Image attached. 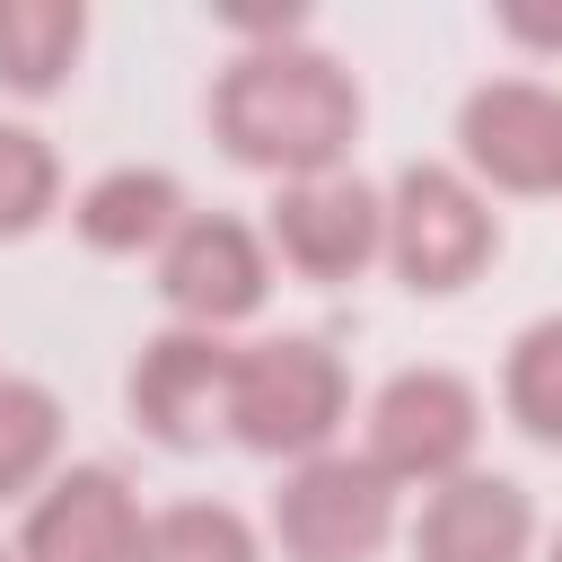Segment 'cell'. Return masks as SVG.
<instances>
[{
  "instance_id": "19",
  "label": "cell",
  "mask_w": 562,
  "mask_h": 562,
  "mask_svg": "<svg viewBox=\"0 0 562 562\" xmlns=\"http://www.w3.org/2000/svg\"><path fill=\"white\" fill-rule=\"evenodd\" d=\"M544 562H562V536H553V553H544Z\"/></svg>"
},
{
  "instance_id": "5",
  "label": "cell",
  "mask_w": 562,
  "mask_h": 562,
  "mask_svg": "<svg viewBox=\"0 0 562 562\" xmlns=\"http://www.w3.org/2000/svg\"><path fill=\"white\" fill-rule=\"evenodd\" d=\"M501 228L483 211V193L457 176V167H404L395 193H386V255L413 290H465L483 263H492Z\"/></svg>"
},
{
  "instance_id": "20",
  "label": "cell",
  "mask_w": 562,
  "mask_h": 562,
  "mask_svg": "<svg viewBox=\"0 0 562 562\" xmlns=\"http://www.w3.org/2000/svg\"><path fill=\"white\" fill-rule=\"evenodd\" d=\"M0 562H18V553H9V544H0Z\"/></svg>"
},
{
  "instance_id": "10",
  "label": "cell",
  "mask_w": 562,
  "mask_h": 562,
  "mask_svg": "<svg viewBox=\"0 0 562 562\" xmlns=\"http://www.w3.org/2000/svg\"><path fill=\"white\" fill-rule=\"evenodd\" d=\"M272 246L307 281H351L386 246V202L360 176H307L272 193Z\"/></svg>"
},
{
  "instance_id": "11",
  "label": "cell",
  "mask_w": 562,
  "mask_h": 562,
  "mask_svg": "<svg viewBox=\"0 0 562 562\" xmlns=\"http://www.w3.org/2000/svg\"><path fill=\"white\" fill-rule=\"evenodd\" d=\"M527 544H536V509L509 474L439 483L413 527V562H527Z\"/></svg>"
},
{
  "instance_id": "7",
  "label": "cell",
  "mask_w": 562,
  "mask_h": 562,
  "mask_svg": "<svg viewBox=\"0 0 562 562\" xmlns=\"http://www.w3.org/2000/svg\"><path fill=\"white\" fill-rule=\"evenodd\" d=\"M263 237L246 228V220H228V211H193L167 246H158V299L184 316V325H202V334H220V325H237V316H255L263 307Z\"/></svg>"
},
{
  "instance_id": "15",
  "label": "cell",
  "mask_w": 562,
  "mask_h": 562,
  "mask_svg": "<svg viewBox=\"0 0 562 562\" xmlns=\"http://www.w3.org/2000/svg\"><path fill=\"white\" fill-rule=\"evenodd\" d=\"M140 562H263V553H255V527L228 501H176V509L149 518Z\"/></svg>"
},
{
  "instance_id": "13",
  "label": "cell",
  "mask_w": 562,
  "mask_h": 562,
  "mask_svg": "<svg viewBox=\"0 0 562 562\" xmlns=\"http://www.w3.org/2000/svg\"><path fill=\"white\" fill-rule=\"evenodd\" d=\"M79 44H88L79 0H0V88L53 97L61 70L79 61Z\"/></svg>"
},
{
  "instance_id": "9",
  "label": "cell",
  "mask_w": 562,
  "mask_h": 562,
  "mask_svg": "<svg viewBox=\"0 0 562 562\" xmlns=\"http://www.w3.org/2000/svg\"><path fill=\"white\" fill-rule=\"evenodd\" d=\"M140 501L114 465H70L44 483V501L18 527V562H140Z\"/></svg>"
},
{
  "instance_id": "12",
  "label": "cell",
  "mask_w": 562,
  "mask_h": 562,
  "mask_svg": "<svg viewBox=\"0 0 562 562\" xmlns=\"http://www.w3.org/2000/svg\"><path fill=\"white\" fill-rule=\"evenodd\" d=\"M184 220H193V211H184V184H176L167 167H114V176H97V184L79 193V237H88L97 255L167 246Z\"/></svg>"
},
{
  "instance_id": "8",
  "label": "cell",
  "mask_w": 562,
  "mask_h": 562,
  "mask_svg": "<svg viewBox=\"0 0 562 562\" xmlns=\"http://www.w3.org/2000/svg\"><path fill=\"white\" fill-rule=\"evenodd\" d=\"M465 167L492 176L501 193H553L562 184V97L536 79H492L457 114Z\"/></svg>"
},
{
  "instance_id": "1",
  "label": "cell",
  "mask_w": 562,
  "mask_h": 562,
  "mask_svg": "<svg viewBox=\"0 0 562 562\" xmlns=\"http://www.w3.org/2000/svg\"><path fill=\"white\" fill-rule=\"evenodd\" d=\"M211 132L255 176H281V184L342 176V158L360 140V88L342 61H325L307 44H255L220 70Z\"/></svg>"
},
{
  "instance_id": "4",
  "label": "cell",
  "mask_w": 562,
  "mask_h": 562,
  "mask_svg": "<svg viewBox=\"0 0 562 562\" xmlns=\"http://www.w3.org/2000/svg\"><path fill=\"white\" fill-rule=\"evenodd\" d=\"M272 536L290 562H378V544L395 536V483L369 457L325 448L272 492Z\"/></svg>"
},
{
  "instance_id": "17",
  "label": "cell",
  "mask_w": 562,
  "mask_h": 562,
  "mask_svg": "<svg viewBox=\"0 0 562 562\" xmlns=\"http://www.w3.org/2000/svg\"><path fill=\"white\" fill-rule=\"evenodd\" d=\"M53 184H61L53 149H44L26 123H0V237H26V228L53 211Z\"/></svg>"
},
{
  "instance_id": "3",
  "label": "cell",
  "mask_w": 562,
  "mask_h": 562,
  "mask_svg": "<svg viewBox=\"0 0 562 562\" xmlns=\"http://www.w3.org/2000/svg\"><path fill=\"white\" fill-rule=\"evenodd\" d=\"M483 439V404L457 369H395L369 404V465L386 483H457Z\"/></svg>"
},
{
  "instance_id": "2",
  "label": "cell",
  "mask_w": 562,
  "mask_h": 562,
  "mask_svg": "<svg viewBox=\"0 0 562 562\" xmlns=\"http://www.w3.org/2000/svg\"><path fill=\"white\" fill-rule=\"evenodd\" d=\"M342 404H351V378H342V360L316 334H272V342L237 351L228 430L255 457H299V465L325 457L334 430H342Z\"/></svg>"
},
{
  "instance_id": "14",
  "label": "cell",
  "mask_w": 562,
  "mask_h": 562,
  "mask_svg": "<svg viewBox=\"0 0 562 562\" xmlns=\"http://www.w3.org/2000/svg\"><path fill=\"white\" fill-rule=\"evenodd\" d=\"M501 395H509V422H518L527 439L562 448V316H536V325L509 342Z\"/></svg>"
},
{
  "instance_id": "6",
  "label": "cell",
  "mask_w": 562,
  "mask_h": 562,
  "mask_svg": "<svg viewBox=\"0 0 562 562\" xmlns=\"http://www.w3.org/2000/svg\"><path fill=\"white\" fill-rule=\"evenodd\" d=\"M228 386H237V351L202 325H176L132 360V422L158 448H211L228 430Z\"/></svg>"
},
{
  "instance_id": "18",
  "label": "cell",
  "mask_w": 562,
  "mask_h": 562,
  "mask_svg": "<svg viewBox=\"0 0 562 562\" xmlns=\"http://www.w3.org/2000/svg\"><path fill=\"white\" fill-rule=\"evenodd\" d=\"M501 26H509L518 44H553V53H562V9H527V0H518Z\"/></svg>"
},
{
  "instance_id": "16",
  "label": "cell",
  "mask_w": 562,
  "mask_h": 562,
  "mask_svg": "<svg viewBox=\"0 0 562 562\" xmlns=\"http://www.w3.org/2000/svg\"><path fill=\"white\" fill-rule=\"evenodd\" d=\"M61 448V404L35 378H0V492H26Z\"/></svg>"
}]
</instances>
